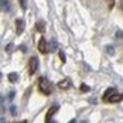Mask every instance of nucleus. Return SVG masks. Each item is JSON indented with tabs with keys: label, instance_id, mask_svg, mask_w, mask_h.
I'll use <instances>...</instances> for the list:
<instances>
[{
	"label": "nucleus",
	"instance_id": "1",
	"mask_svg": "<svg viewBox=\"0 0 123 123\" xmlns=\"http://www.w3.org/2000/svg\"><path fill=\"white\" fill-rule=\"evenodd\" d=\"M38 88H40V92H41L43 95L48 96V95H51V93H52L54 85L51 84V81H49L48 78L41 76V78H38Z\"/></svg>",
	"mask_w": 123,
	"mask_h": 123
},
{
	"label": "nucleus",
	"instance_id": "2",
	"mask_svg": "<svg viewBox=\"0 0 123 123\" xmlns=\"http://www.w3.org/2000/svg\"><path fill=\"white\" fill-rule=\"evenodd\" d=\"M38 69V58L37 57H31L30 58V62H28V74L34 75Z\"/></svg>",
	"mask_w": 123,
	"mask_h": 123
},
{
	"label": "nucleus",
	"instance_id": "3",
	"mask_svg": "<svg viewBox=\"0 0 123 123\" xmlns=\"http://www.w3.org/2000/svg\"><path fill=\"white\" fill-rule=\"evenodd\" d=\"M38 51L43 52V54H47V52L49 51V45H48L47 40H45L44 37H41L40 41H38Z\"/></svg>",
	"mask_w": 123,
	"mask_h": 123
},
{
	"label": "nucleus",
	"instance_id": "4",
	"mask_svg": "<svg viewBox=\"0 0 123 123\" xmlns=\"http://www.w3.org/2000/svg\"><path fill=\"white\" fill-rule=\"evenodd\" d=\"M58 109H60V105H58V103H55V105H52V106L49 108L48 113H47V116H45V123H51V117L58 112Z\"/></svg>",
	"mask_w": 123,
	"mask_h": 123
},
{
	"label": "nucleus",
	"instance_id": "5",
	"mask_svg": "<svg viewBox=\"0 0 123 123\" xmlns=\"http://www.w3.org/2000/svg\"><path fill=\"white\" fill-rule=\"evenodd\" d=\"M24 28H25L24 20H23V18H17V20H16V33L20 36V34L24 33Z\"/></svg>",
	"mask_w": 123,
	"mask_h": 123
},
{
	"label": "nucleus",
	"instance_id": "6",
	"mask_svg": "<svg viewBox=\"0 0 123 123\" xmlns=\"http://www.w3.org/2000/svg\"><path fill=\"white\" fill-rule=\"evenodd\" d=\"M115 93H116V88H113V86H112V88H108V89H106V92L103 93V98H102V99H103V102H109L111 98L115 95Z\"/></svg>",
	"mask_w": 123,
	"mask_h": 123
},
{
	"label": "nucleus",
	"instance_id": "7",
	"mask_svg": "<svg viewBox=\"0 0 123 123\" xmlns=\"http://www.w3.org/2000/svg\"><path fill=\"white\" fill-rule=\"evenodd\" d=\"M69 86H71V79L69 78H65V79H62V81L58 82V88L60 89H68Z\"/></svg>",
	"mask_w": 123,
	"mask_h": 123
},
{
	"label": "nucleus",
	"instance_id": "8",
	"mask_svg": "<svg viewBox=\"0 0 123 123\" xmlns=\"http://www.w3.org/2000/svg\"><path fill=\"white\" fill-rule=\"evenodd\" d=\"M120 100H123V93H117V92H116V93L111 98L109 102H112V103H117V102H120Z\"/></svg>",
	"mask_w": 123,
	"mask_h": 123
},
{
	"label": "nucleus",
	"instance_id": "9",
	"mask_svg": "<svg viewBox=\"0 0 123 123\" xmlns=\"http://www.w3.org/2000/svg\"><path fill=\"white\" fill-rule=\"evenodd\" d=\"M37 30L40 31V33H44V30H45V23L43 21V20H40V21H37Z\"/></svg>",
	"mask_w": 123,
	"mask_h": 123
},
{
	"label": "nucleus",
	"instance_id": "10",
	"mask_svg": "<svg viewBox=\"0 0 123 123\" xmlns=\"http://www.w3.org/2000/svg\"><path fill=\"white\" fill-rule=\"evenodd\" d=\"M1 9L3 12H10V3L7 0H1Z\"/></svg>",
	"mask_w": 123,
	"mask_h": 123
},
{
	"label": "nucleus",
	"instance_id": "11",
	"mask_svg": "<svg viewBox=\"0 0 123 123\" xmlns=\"http://www.w3.org/2000/svg\"><path fill=\"white\" fill-rule=\"evenodd\" d=\"M7 78H9V81H10V82H13V84H14V82H17V78H18V75L16 74V72H10Z\"/></svg>",
	"mask_w": 123,
	"mask_h": 123
},
{
	"label": "nucleus",
	"instance_id": "12",
	"mask_svg": "<svg viewBox=\"0 0 123 123\" xmlns=\"http://www.w3.org/2000/svg\"><path fill=\"white\" fill-rule=\"evenodd\" d=\"M81 91H82V92H89L91 88H89L88 85H85V84H82V85H81Z\"/></svg>",
	"mask_w": 123,
	"mask_h": 123
},
{
	"label": "nucleus",
	"instance_id": "13",
	"mask_svg": "<svg viewBox=\"0 0 123 123\" xmlns=\"http://www.w3.org/2000/svg\"><path fill=\"white\" fill-rule=\"evenodd\" d=\"M55 48H57V43L52 40V41H51V45H49V51H54Z\"/></svg>",
	"mask_w": 123,
	"mask_h": 123
},
{
	"label": "nucleus",
	"instance_id": "14",
	"mask_svg": "<svg viewBox=\"0 0 123 123\" xmlns=\"http://www.w3.org/2000/svg\"><path fill=\"white\" fill-rule=\"evenodd\" d=\"M108 1V6H109V9H112L113 7V4H115V0H106Z\"/></svg>",
	"mask_w": 123,
	"mask_h": 123
},
{
	"label": "nucleus",
	"instance_id": "15",
	"mask_svg": "<svg viewBox=\"0 0 123 123\" xmlns=\"http://www.w3.org/2000/svg\"><path fill=\"white\" fill-rule=\"evenodd\" d=\"M106 51H108L109 54H113V52H115V48H113V47H108V48H106Z\"/></svg>",
	"mask_w": 123,
	"mask_h": 123
},
{
	"label": "nucleus",
	"instance_id": "16",
	"mask_svg": "<svg viewBox=\"0 0 123 123\" xmlns=\"http://www.w3.org/2000/svg\"><path fill=\"white\" fill-rule=\"evenodd\" d=\"M10 112H12V115L14 116V115L17 113V112H16V106H12V108H10Z\"/></svg>",
	"mask_w": 123,
	"mask_h": 123
},
{
	"label": "nucleus",
	"instance_id": "17",
	"mask_svg": "<svg viewBox=\"0 0 123 123\" xmlns=\"http://www.w3.org/2000/svg\"><path fill=\"white\" fill-rule=\"evenodd\" d=\"M60 58H61V61H65V57H64V52H60Z\"/></svg>",
	"mask_w": 123,
	"mask_h": 123
},
{
	"label": "nucleus",
	"instance_id": "18",
	"mask_svg": "<svg viewBox=\"0 0 123 123\" xmlns=\"http://www.w3.org/2000/svg\"><path fill=\"white\" fill-rule=\"evenodd\" d=\"M14 123H27V120H21V122H14Z\"/></svg>",
	"mask_w": 123,
	"mask_h": 123
},
{
	"label": "nucleus",
	"instance_id": "19",
	"mask_svg": "<svg viewBox=\"0 0 123 123\" xmlns=\"http://www.w3.org/2000/svg\"><path fill=\"white\" fill-rule=\"evenodd\" d=\"M120 7H122V9H123V0H122V1H120Z\"/></svg>",
	"mask_w": 123,
	"mask_h": 123
},
{
	"label": "nucleus",
	"instance_id": "20",
	"mask_svg": "<svg viewBox=\"0 0 123 123\" xmlns=\"http://www.w3.org/2000/svg\"><path fill=\"white\" fill-rule=\"evenodd\" d=\"M69 123H76V122H75V119H72V120H71Z\"/></svg>",
	"mask_w": 123,
	"mask_h": 123
},
{
	"label": "nucleus",
	"instance_id": "21",
	"mask_svg": "<svg viewBox=\"0 0 123 123\" xmlns=\"http://www.w3.org/2000/svg\"><path fill=\"white\" fill-rule=\"evenodd\" d=\"M81 123H86V122H81Z\"/></svg>",
	"mask_w": 123,
	"mask_h": 123
}]
</instances>
